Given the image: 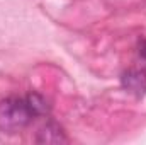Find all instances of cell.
<instances>
[{
	"label": "cell",
	"instance_id": "obj_1",
	"mask_svg": "<svg viewBox=\"0 0 146 145\" xmlns=\"http://www.w3.org/2000/svg\"><path fill=\"white\" fill-rule=\"evenodd\" d=\"M34 114L26 97H7L0 101V130L3 133H17L24 130Z\"/></svg>",
	"mask_w": 146,
	"mask_h": 145
},
{
	"label": "cell",
	"instance_id": "obj_2",
	"mask_svg": "<svg viewBox=\"0 0 146 145\" xmlns=\"http://www.w3.org/2000/svg\"><path fill=\"white\" fill-rule=\"evenodd\" d=\"M121 84L122 87L136 96V97H141L146 94V72L143 70H127L121 75Z\"/></svg>",
	"mask_w": 146,
	"mask_h": 145
},
{
	"label": "cell",
	"instance_id": "obj_3",
	"mask_svg": "<svg viewBox=\"0 0 146 145\" xmlns=\"http://www.w3.org/2000/svg\"><path fill=\"white\" fill-rule=\"evenodd\" d=\"M36 142L37 144H65L66 137H65V132L60 125L49 121L37 132Z\"/></svg>",
	"mask_w": 146,
	"mask_h": 145
},
{
	"label": "cell",
	"instance_id": "obj_4",
	"mask_svg": "<svg viewBox=\"0 0 146 145\" xmlns=\"http://www.w3.org/2000/svg\"><path fill=\"white\" fill-rule=\"evenodd\" d=\"M26 99H27V104H29V108H31V111H33L34 118L48 114V111H49L48 101H46V99H44L41 94L31 92V94H27V96H26Z\"/></svg>",
	"mask_w": 146,
	"mask_h": 145
},
{
	"label": "cell",
	"instance_id": "obj_5",
	"mask_svg": "<svg viewBox=\"0 0 146 145\" xmlns=\"http://www.w3.org/2000/svg\"><path fill=\"white\" fill-rule=\"evenodd\" d=\"M139 56L146 62V41H145V39L139 43Z\"/></svg>",
	"mask_w": 146,
	"mask_h": 145
}]
</instances>
